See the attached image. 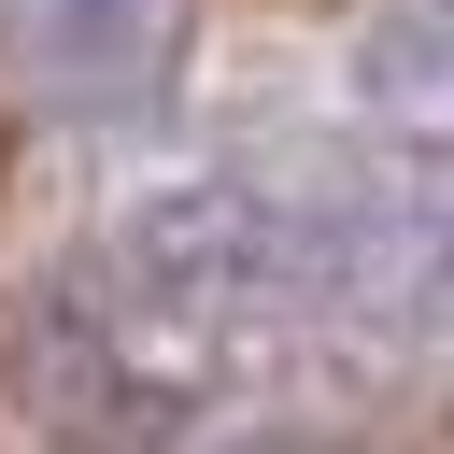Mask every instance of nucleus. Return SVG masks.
I'll use <instances>...</instances> for the list:
<instances>
[{
    "label": "nucleus",
    "mask_w": 454,
    "mask_h": 454,
    "mask_svg": "<svg viewBox=\"0 0 454 454\" xmlns=\"http://www.w3.org/2000/svg\"><path fill=\"white\" fill-rule=\"evenodd\" d=\"M355 99H383V114H454V0H397V14L355 43Z\"/></svg>",
    "instance_id": "obj_3"
},
{
    "label": "nucleus",
    "mask_w": 454,
    "mask_h": 454,
    "mask_svg": "<svg viewBox=\"0 0 454 454\" xmlns=\"http://www.w3.org/2000/svg\"><path fill=\"white\" fill-rule=\"evenodd\" d=\"M85 298H114V312H128L142 340H170V355H213L227 326H270V312L312 298V241H298L270 199H241V184H156V199L114 213Z\"/></svg>",
    "instance_id": "obj_1"
},
{
    "label": "nucleus",
    "mask_w": 454,
    "mask_h": 454,
    "mask_svg": "<svg viewBox=\"0 0 454 454\" xmlns=\"http://www.w3.org/2000/svg\"><path fill=\"white\" fill-rule=\"evenodd\" d=\"M170 57H184V0H0V71L28 99L128 114L170 85Z\"/></svg>",
    "instance_id": "obj_2"
},
{
    "label": "nucleus",
    "mask_w": 454,
    "mask_h": 454,
    "mask_svg": "<svg viewBox=\"0 0 454 454\" xmlns=\"http://www.w3.org/2000/svg\"><path fill=\"white\" fill-rule=\"evenodd\" d=\"M426 284L454 298V170H440V199H426Z\"/></svg>",
    "instance_id": "obj_4"
}]
</instances>
